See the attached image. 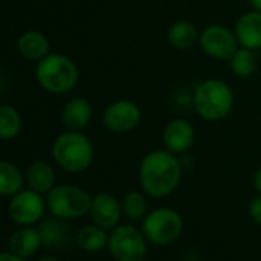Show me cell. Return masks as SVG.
<instances>
[{"label":"cell","mask_w":261,"mask_h":261,"mask_svg":"<svg viewBox=\"0 0 261 261\" xmlns=\"http://www.w3.org/2000/svg\"><path fill=\"white\" fill-rule=\"evenodd\" d=\"M46 209V198L40 192L33 189H22L11 197L8 204V214L14 223L19 226H33L40 221Z\"/></svg>","instance_id":"10"},{"label":"cell","mask_w":261,"mask_h":261,"mask_svg":"<svg viewBox=\"0 0 261 261\" xmlns=\"http://www.w3.org/2000/svg\"><path fill=\"white\" fill-rule=\"evenodd\" d=\"M92 118V105L83 98L75 97L69 100L62 111V123L66 130H83Z\"/></svg>","instance_id":"14"},{"label":"cell","mask_w":261,"mask_h":261,"mask_svg":"<svg viewBox=\"0 0 261 261\" xmlns=\"http://www.w3.org/2000/svg\"><path fill=\"white\" fill-rule=\"evenodd\" d=\"M37 229L43 247H65L71 241V230L65 224V220L54 215L42 220Z\"/></svg>","instance_id":"16"},{"label":"cell","mask_w":261,"mask_h":261,"mask_svg":"<svg viewBox=\"0 0 261 261\" xmlns=\"http://www.w3.org/2000/svg\"><path fill=\"white\" fill-rule=\"evenodd\" d=\"M142 232L149 244L169 246L181 235L183 218L172 207H157L142 220Z\"/></svg>","instance_id":"6"},{"label":"cell","mask_w":261,"mask_h":261,"mask_svg":"<svg viewBox=\"0 0 261 261\" xmlns=\"http://www.w3.org/2000/svg\"><path fill=\"white\" fill-rule=\"evenodd\" d=\"M92 197L75 185H57L46 194V207L62 220H77L89 214Z\"/></svg>","instance_id":"5"},{"label":"cell","mask_w":261,"mask_h":261,"mask_svg":"<svg viewBox=\"0 0 261 261\" xmlns=\"http://www.w3.org/2000/svg\"><path fill=\"white\" fill-rule=\"evenodd\" d=\"M145 192L129 191L121 198V212L129 221H142L148 215V200Z\"/></svg>","instance_id":"23"},{"label":"cell","mask_w":261,"mask_h":261,"mask_svg":"<svg viewBox=\"0 0 261 261\" xmlns=\"http://www.w3.org/2000/svg\"><path fill=\"white\" fill-rule=\"evenodd\" d=\"M148 244L142 229L133 224H118L109 230L108 250L114 261H145Z\"/></svg>","instance_id":"7"},{"label":"cell","mask_w":261,"mask_h":261,"mask_svg":"<svg viewBox=\"0 0 261 261\" xmlns=\"http://www.w3.org/2000/svg\"><path fill=\"white\" fill-rule=\"evenodd\" d=\"M249 5H250L252 10L261 13V0H249Z\"/></svg>","instance_id":"28"},{"label":"cell","mask_w":261,"mask_h":261,"mask_svg":"<svg viewBox=\"0 0 261 261\" xmlns=\"http://www.w3.org/2000/svg\"><path fill=\"white\" fill-rule=\"evenodd\" d=\"M23 188V175L20 169L5 160H0V195L13 197Z\"/></svg>","instance_id":"22"},{"label":"cell","mask_w":261,"mask_h":261,"mask_svg":"<svg viewBox=\"0 0 261 261\" xmlns=\"http://www.w3.org/2000/svg\"><path fill=\"white\" fill-rule=\"evenodd\" d=\"M39 85L51 94H66L79 83L75 62L63 54H48L39 60L36 68Z\"/></svg>","instance_id":"4"},{"label":"cell","mask_w":261,"mask_h":261,"mask_svg":"<svg viewBox=\"0 0 261 261\" xmlns=\"http://www.w3.org/2000/svg\"><path fill=\"white\" fill-rule=\"evenodd\" d=\"M142 121L140 106L127 98H118L103 111V126L114 134H127L139 127Z\"/></svg>","instance_id":"9"},{"label":"cell","mask_w":261,"mask_h":261,"mask_svg":"<svg viewBox=\"0 0 261 261\" xmlns=\"http://www.w3.org/2000/svg\"><path fill=\"white\" fill-rule=\"evenodd\" d=\"M238 45L253 51L261 49V13L250 10L243 13L233 28Z\"/></svg>","instance_id":"13"},{"label":"cell","mask_w":261,"mask_h":261,"mask_svg":"<svg viewBox=\"0 0 261 261\" xmlns=\"http://www.w3.org/2000/svg\"><path fill=\"white\" fill-rule=\"evenodd\" d=\"M94 145L82 130H66L53 145L54 162L69 174L86 171L94 162Z\"/></svg>","instance_id":"3"},{"label":"cell","mask_w":261,"mask_h":261,"mask_svg":"<svg viewBox=\"0 0 261 261\" xmlns=\"http://www.w3.org/2000/svg\"><path fill=\"white\" fill-rule=\"evenodd\" d=\"M230 72L238 79H249L258 69V57L253 49L240 46L227 60Z\"/></svg>","instance_id":"21"},{"label":"cell","mask_w":261,"mask_h":261,"mask_svg":"<svg viewBox=\"0 0 261 261\" xmlns=\"http://www.w3.org/2000/svg\"><path fill=\"white\" fill-rule=\"evenodd\" d=\"M253 188L258 194H261V166L256 169V172L253 175Z\"/></svg>","instance_id":"27"},{"label":"cell","mask_w":261,"mask_h":261,"mask_svg":"<svg viewBox=\"0 0 261 261\" xmlns=\"http://www.w3.org/2000/svg\"><path fill=\"white\" fill-rule=\"evenodd\" d=\"M37 261H60V259L56 258V256H53V255H43V256H40Z\"/></svg>","instance_id":"29"},{"label":"cell","mask_w":261,"mask_h":261,"mask_svg":"<svg viewBox=\"0 0 261 261\" xmlns=\"http://www.w3.org/2000/svg\"><path fill=\"white\" fill-rule=\"evenodd\" d=\"M200 33L201 31L197 28L195 23H192L189 20H178V22H174L168 28L166 39H168V43L174 49L186 51L198 43Z\"/></svg>","instance_id":"17"},{"label":"cell","mask_w":261,"mask_h":261,"mask_svg":"<svg viewBox=\"0 0 261 261\" xmlns=\"http://www.w3.org/2000/svg\"><path fill=\"white\" fill-rule=\"evenodd\" d=\"M19 53L28 60H42L49 54V42L45 34L39 31H28L17 40Z\"/></svg>","instance_id":"18"},{"label":"cell","mask_w":261,"mask_h":261,"mask_svg":"<svg viewBox=\"0 0 261 261\" xmlns=\"http://www.w3.org/2000/svg\"><path fill=\"white\" fill-rule=\"evenodd\" d=\"M108 238H109L108 230L94 223L83 226L75 235L77 246L88 253H94L108 247Z\"/></svg>","instance_id":"20"},{"label":"cell","mask_w":261,"mask_h":261,"mask_svg":"<svg viewBox=\"0 0 261 261\" xmlns=\"http://www.w3.org/2000/svg\"><path fill=\"white\" fill-rule=\"evenodd\" d=\"M162 140L166 151L180 155L192 148L195 142V129L186 118H172L163 129Z\"/></svg>","instance_id":"11"},{"label":"cell","mask_w":261,"mask_h":261,"mask_svg":"<svg viewBox=\"0 0 261 261\" xmlns=\"http://www.w3.org/2000/svg\"><path fill=\"white\" fill-rule=\"evenodd\" d=\"M192 105L206 121H220L230 115L235 106V94L221 79H207L194 89Z\"/></svg>","instance_id":"2"},{"label":"cell","mask_w":261,"mask_h":261,"mask_svg":"<svg viewBox=\"0 0 261 261\" xmlns=\"http://www.w3.org/2000/svg\"><path fill=\"white\" fill-rule=\"evenodd\" d=\"M22 129V118L16 108L10 105L0 106V140H11L17 137Z\"/></svg>","instance_id":"24"},{"label":"cell","mask_w":261,"mask_h":261,"mask_svg":"<svg viewBox=\"0 0 261 261\" xmlns=\"http://www.w3.org/2000/svg\"><path fill=\"white\" fill-rule=\"evenodd\" d=\"M249 217L261 226V194H258L255 198H252V201L249 203Z\"/></svg>","instance_id":"25"},{"label":"cell","mask_w":261,"mask_h":261,"mask_svg":"<svg viewBox=\"0 0 261 261\" xmlns=\"http://www.w3.org/2000/svg\"><path fill=\"white\" fill-rule=\"evenodd\" d=\"M27 183L30 189L48 194L56 186V172L46 162H34L27 171Z\"/></svg>","instance_id":"19"},{"label":"cell","mask_w":261,"mask_h":261,"mask_svg":"<svg viewBox=\"0 0 261 261\" xmlns=\"http://www.w3.org/2000/svg\"><path fill=\"white\" fill-rule=\"evenodd\" d=\"M198 45L207 57L214 60H226V62L240 48L233 30L220 23H212L206 27L200 33Z\"/></svg>","instance_id":"8"},{"label":"cell","mask_w":261,"mask_h":261,"mask_svg":"<svg viewBox=\"0 0 261 261\" xmlns=\"http://www.w3.org/2000/svg\"><path fill=\"white\" fill-rule=\"evenodd\" d=\"M0 261H27V258H22L13 252H0Z\"/></svg>","instance_id":"26"},{"label":"cell","mask_w":261,"mask_h":261,"mask_svg":"<svg viewBox=\"0 0 261 261\" xmlns=\"http://www.w3.org/2000/svg\"><path fill=\"white\" fill-rule=\"evenodd\" d=\"M89 215L94 224L111 230L118 226L121 212V203L109 192H100L92 197Z\"/></svg>","instance_id":"12"},{"label":"cell","mask_w":261,"mask_h":261,"mask_svg":"<svg viewBox=\"0 0 261 261\" xmlns=\"http://www.w3.org/2000/svg\"><path fill=\"white\" fill-rule=\"evenodd\" d=\"M8 247L10 252L22 258L33 256L42 247V238L39 229H34L33 226H20L17 230L11 233Z\"/></svg>","instance_id":"15"},{"label":"cell","mask_w":261,"mask_h":261,"mask_svg":"<svg viewBox=\"0 0 261 261\" xmlns=\"http://www.w3.org/2000/svg\"><path fill=\"white\" fill-rule=\"evenodd\" d=\"M183 177V168L175 154L166 149L148 152L139 168L142 191L151 198H165L175 192Z\"/></svg>","instance_id":"1"}]
</instances>
